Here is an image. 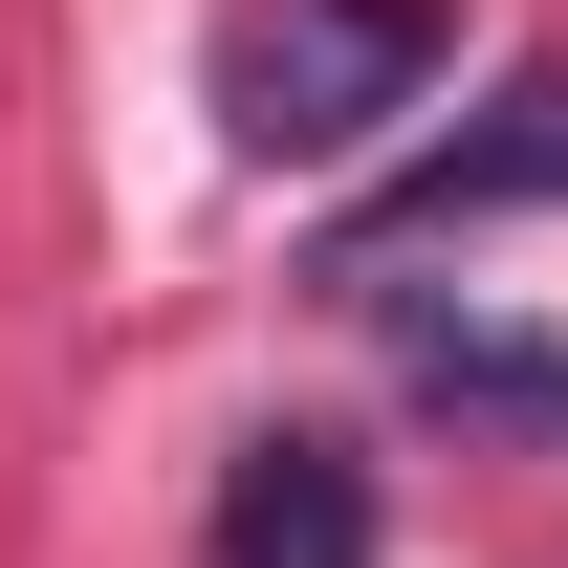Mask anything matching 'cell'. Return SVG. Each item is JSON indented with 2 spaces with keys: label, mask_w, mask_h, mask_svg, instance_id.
Wrapping results in <instances>:
<instances>
[{
  "label": "cell",
  "mask_w": 568,
  "mask_h": 568,
  "mask_svg": "<svg viewBox=\"0 0 568 568\" xmlns=\"http://www.w3.org/2000/svg\"><path fill=\"white\" fill-rule=\"evenodd\" d=\"M437 67H459L437 0H219V22H197V110H219L241 175H328V153H372L394 110H437Z\"/></svg>",
  "instance_id": "6da1fadb"
},
{
  "label": "cell",
  "mask_w": 568,
  "mask_h": 568,
  "mask_svg": "<svg viewBox=\"0 0 568 568\" xmlns=\"http://www.w3.org/2000/svg\"><path fill=\"white\" fill-rule=\"evenodd\" d=\"M525 197H568V67H525L481 132H437L416 175L351 219V284H372V263H416V241H459V219H525Z\"/></svg>",
  "instance_id": "7a4b0ae2"
},
{
  "label": "cell",
  "mask_w": 568,
  "mask_h": 568,
  "mask_svg": "<svg viewBox=\"0 0 568 568\" xmlns=\"http://www.w3.org/2000/svg\"><path fill=\"white\" fill-rule=\"evenodd\" d=\"M219 568H372V481L328 437H263V459L219 481Z\"/></svg>",
  "instance_id": "3957f363"
}]
</instances>
